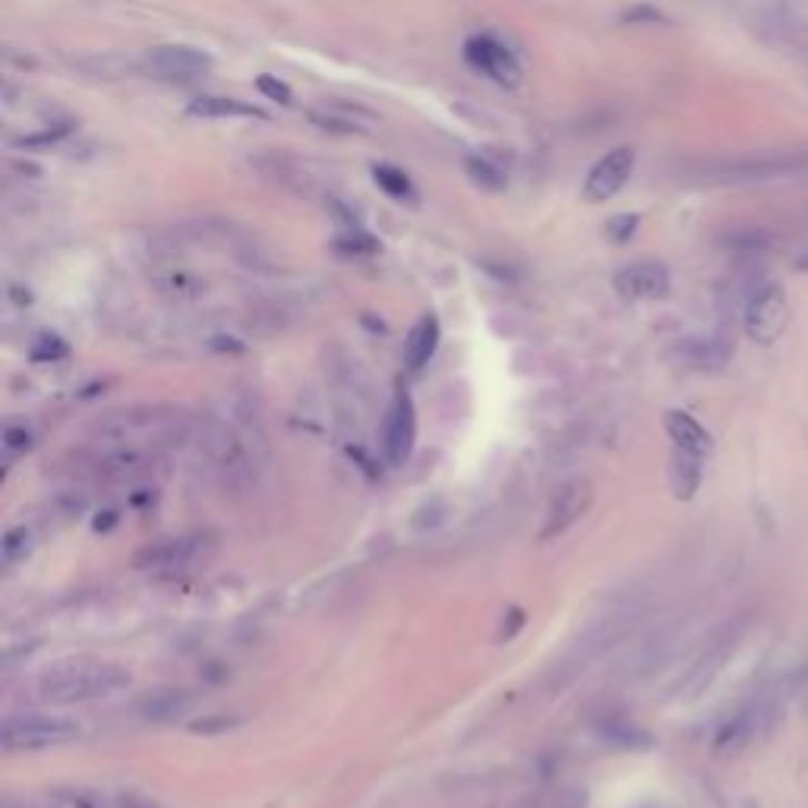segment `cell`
Here are the masks:
<instances>
[{"label":"cell","instance_id":"obj_23","mask_svg":"<svg viewBox=\"0 0 808 808\" xmlns=\"http://www.w3.org/2000/svg\"><path fill=\"white\" fill-rule=\"evenodd\" d=\"M603 732L610 736L616 746H622V749H648V746H651V736L638 730V727L629 724V720H612Z\"/></svg>","mask_w":808,"mask_h":808},{"label":"cell","instance_id":"obj_2","mask_svg":"<svg viewBox=\"0 0 808 808\" xmlns=\"http://www.w3.org/2000/svg\"><path fill=\"white\" fill-rule=\"evenodd\" d=\"M127 686H130V672L118 664L96 660V657H67L41 672L36 691L48 705H82V701L118 695Z\"/></svg>","mask_w":808,"mask_h":808},{"label":"cell","instance_id":"obj_17","mask_svg":"<svg viewBox=\"0 0 808 808\" xmlns=\"http://www.w3.org/2000/svg\"><path fill=\"white\" fill-rule=\"evenodd\" d=\"M190 118H206V120H231V118H266V111L250 104V101L228 99V96H199L190 101L187 108Z\"/></svg>","mask_w":808,"mask_h":808},{"label":"cell","instance_id":"obj_22","mask_svg":"<svg viewBox=\"0 0 808 808\" xmlns=\"http://www.w3.org/2000/svg\"><path fill=\"white\" fill-rule=\"evenodd\" d=\"M373 180L386 197L398 199V202H411V199H417V190L415 183H411V178H408L401 168H395V164H373Z\"/></svg>","mask_w":808,"mask_h":808},{"label":"cell","instance_id":"obj_30","mask_svg":"<svg viewBox=\"0 0 808 808\" xmlns=\"http://www.w3.org/2000/svg\"><path fill=\"white\" fill-rule=\"evenodd\" d=\"M3 439H7V449H13V452H22V449H29V446H32V436H29V430H17V427H10Z\"/></svg>","mask_w":808,"mask_h":808},{"label":"cell","instance_id":"obj_13","mask_svg":"<svg viewBox=\"0 0 808 808\" xmlns=\"http://www.w3.org/2000/svg\"><path fill=\"white\" fill-rule=\"evenodd\" d=\"M612 288L626 300H664L670 295V272L660 262H631L612 278Z\"/></svg>","mask_w":808,"mask_h":808},{"label":"cell","instance_id":"obj_16","mask_svg":"<svg viewBox=\"0 0 808 808\" xmlns=\"http://www.w3.org/2000/svg\"><path fill=\"white\" fill-rule=\"evenodd\" d=\"M439 338H442L439 319L433 313L420 316L415 326H411L408 338H405V363L411 370H423L433 360L436 348H439Z\"/></svg>","mask_w":808,"mask_h":808},{"label":"cell","instance_id":"obj_18","mask_svg":"<svg viewBox=\"0 0 808 808\" xmlns=\"http://www.w3.org/2000/svg\"><path fill=\"white\" fill-rule=\"evenodd\" d=\"M730 345L724 338H689L679 345V357L695 370H720L730 360Z\"/></svg>","mask_w":808,"mask_h":808},{"label":"cell","instance_id":"obj_31","mask_svg":"<svg viewBox=\"0 0 808 808\" xmlns=\"http://www.w3.org/2000/svg\"><path fill=\"white\" fill-rule=\"evenodd\" d=\"M796 269H802V272H808V253H802V257L796 259Z\"/></svg>","mask_w":808,"mask_h":808},{"label":"cell","instance_id":"obj_5","mask_svg":"<svg viewBox=\"0 0 808 808\" xmlns=\"http://www.w3.org/2000/svg\"><path fill=\"white\" fill-rule=\"evenodd\" d=\"M808 174V152H774V156L724 161L710 171L717 183H768V180Z\"/></svg>","mask_w":808,"mask_h":808},{"label":"cell","instance_id":"obj_11","mask_svg":"<svg viewBox=\"0 0 808 808\" xmlns=\"http://www.w3.org/2000/svg\"><path fill=\"white\" fill-rule=\"evenodd\" d=\"M142 67H146V73L164 79V82H193L202 73H209L212 58L190 44H158L146 54Z\"/></svg>","mask_w":808,"mask_h":808},{"label":"cell","instance_id":"obj_29","mask_svg":"<svg viewBox=\"0 0 808 808\" xmlns=\"http://www.w3.org/2000/svg\"><path fill=\"white\" fill-rule=\"evenodd\" d=\"M622 22H631V26H657V22H667L664 20V13L660 10H654L648 3H641V7H631L622 13Z\"/></svg>","mask_w":808,"mask_h":808},{"label":"cell","instance_id":"obj_3","mask_svg":"<svg viewBox=\"0 0 808 808\" xmlns=\"http://www.w3.org/2000/svg\"><path fill=\"white\" fill-rule=\"evenodd\" d=\"M199 452L212 465V471L221 477L225 487L231 490H247L253 483V458L247 452V442L240 439L235 427L221 423L216 417L202 420L197 427Z\"/></svg>","mask_w":808,"mask_h":808},{"label":"cell","instance_id":"obj_21","mask_svg":"<svg viewBox=\"0 0 808 808\" xmlns=\"http://www.w3.org/2000/svg\"><path fill=\"white\" fill-rule=\"evenodd\" d=\"M465 171H468V178L477 183V187H483V190H490V193H499V190H506L509 187V171L490 158L487 152H473V156L465 158Z\"/></svg>","mask_w":808,"mask_h":808},{"label":"cell","instance_id":"obj_24","mask_svg":"<svg viewBox=\"0 0 808 808\" xmlns=\"http://www.w3.org/2000/svg\"><path fill=\"white\" fill-rule=\"evenodd\" d=\"M29 540H32V537H29L26 528H13V531L7 533V537H3V562H7V566L20 562L22 556L29 552Z\"/></svg>","mask_w":808,"mask_h":808},{"label":"cell","instance_id":"obj_10","mask_svg":"<svg viewBox=\"0 0 808 808\" xmlns=\"http://www.w3.org/2000/svg\"><path fill=\"white\" fill-rule=\"evenodd\" d=\"M417 411L408 392H395L386 415H382V452L389 465H405L415 452Z\"/></svg>","mask_w":808,"mask_h":808},{"label":"cell","instance_id":"obj_4","mask_svg":"<svg viewBox=\"0 0 808 808\" xmlns=\"http://www.w3.org/2000/svg\"><path fill=\"white\" fill-rule=\"evenodd\" d=\"M77 736V724L58 714H20V717H7L0 727V742L7 751L58 749Z\"/></svg>","mask_w":808,"mask_h":808},{"label":"cell","instance_id":"obj_20","mask_svg":"<svg viewBox=\"0 0 808 808\" xmlns=\"http://www.w3.org/2000/svg\"><path fill=\"white\" fill-rule=\"evenodd\" d=\"M701 458L691 452H682V449H676L670 458V490L676 499H691V496L698 493V487H701Z\"/></svg>","mask_w":808,"mask_h":808},{"label":"cell","instance_id":"obj_14","mask_svg":"<svg viewBox=\"0 0 808 808\" xmlns=\"http://www.w3.org/2000/svg\"><path fill=\"white\" fill-rule=\"evenodd\" d=\"M193 708V695L180 689H156L146 691L137 698V710L142 720H152V724H171L187 717Z\"/></svg>","mask_w":808,"mask_h":808},{"label":"cell","instance_id":"obj_1","mask_svg":"<svg viewBox=\"0 0 808 808\" xmlns=\"http://www.w3.org/2000/svg\"><path fill=\"white\" fill-rule=\"evenodd\" d=\"M197 420L183 408L137 405V408H120V411L101 415L89 430V442H92V449L158 455L161 449L190 442L197 436Z\"/></svg>","mask_w":808,"mask_h":808},{"label":"cell","instance_id":"obj_15","mask_svg":"<svg viewBox=\"0 0 808 808\" xmlns=\"http://www.w3.org/2000/svg\"><path fill=\"white\" fill-rule=\"evenodd\" d=\"M664 430H667V436L672 439V446L682 449V452L708 458L710 449H714V439H710L708 430H705L695 417L686 415V411H667V417H664Z\"/></svg>","mask_w":808,"mask_h":808},{"label":"cell","instance_id":"obj_26","mask_svg":"<svg viewBox=\"0 0 808 808\" xmlns=\"http://www.w3.org/2000/svg\"><path fill=\"white\" fill-rule=\"evenodd\" d=\"M257 89L262 92V96H266V99L278 101V104H285V108H288V104H295V96H291V89H288V86H285V82H281L278 77H269V73H262V77L257 79Z\"/></svg>","mask_w":808,"mask_h":808},{"label":"cell","instance_id":"obj_27","mask_svg":"<svg viewBox=\"0 0 808 808\" xmlns=\"http://www.w3.org/2000/svg\"><path fill=\"white\" fill-rule=\"evenodd\" d=\"M237 724V717H202L199 724H190V730L199 732V736H212V732H228V730H235Z\"/></svg>","mask_w":808,"mask_h":808},{"label":"cell","instance_id":"obj_19","mask_svg":"<svg viewBox=\"0 0 808 808\" xmlns=\"http://www.w3.org/2000/svg\"><path fill=\"white\" fill-rule=\"evenodd\" d=\"M758 708H746V710H739L736 717H730L720 730H717V736H714V749L717 751H739V749H746L749 746L751 739H755V732H758Z\"/></svg>","mask_w":808,"mask_h":808},{"label":"cell","instance_id":"obj_28","mask_svg":"<svg viewBox=\"0 0 808 808\" xmlns=\"http://www.w3.org/2000/svg\"><path fill=\"white\" fill-rule=\"evenodd\" d=\"M67 355V345L60 341L58 336H41L32 348V357L36 360H58V357Z\"/></svg>","mask_w":808,"mask_h":808},{"label":"cell","instance_id":"obj_7","mask_svg":"<svg viewBox=\"0 0 808 808\" xmlns=\"http://www.w3.org/2000/svg\"><path fill=\"white\" fill-rule=\"evenodd\" d=\"M206 552V537L190 533V537H171V540H158L149 543L146 550L137 556L139 572L158 575V578H178V575L190 572Z\"/></svg>","mask_w":808,"mask_h":808},{"label":"cell","instance_id":"obj_12","mask_svg":"<svg viewBox=\"0 0 808 808\" xmlns=\"http://www.w3.org/2000/svg\"><path fill=\"white\" fill-rule=\"evenodd\" d=\"M631 171H635V152H631L629 146L612 149V152H607L588 171L585 187H581V197H585V202H591V206L607 202V199L616 197L629 183Z\"/></svg>","mask_w":808,"mask_h":808},{"label":"cell","instance_id":"obj_25","mask_svg":"<svg viewBox=\"0 0 808 808\" xmlns=\"http://www.w3.org/2000/svg\"><path fill=\"white\" fill-rule=\"evenodd\" d=\"M638 225H641V216H635V212H622V216H616L607 221V235H610V240H616V243H626V240L635 237Z\"/></svg>","mask_w":808,"mask_h":808},{"label":"cell","instance_id":"obj_8","mask_svg":"<svg viewBox=\"0 0 808 808\" xmlns=\"http://www.w3.org/2000/svg\"><path fill=\"white\" fill-rule=\"evenodd\" d=\"M465 58L473 70H480L487 79H493L502 89H515L521 82V63L515 58V51L499 41L490 32H480L465 41Z\"/></svg>","mask_w":808,"mask_h":808},{"label":"cell","instance_id":"obj_6","mask_svg":"<svg viewBox=\"0 0 808 808\" xmlns=\"http://www.w3.org/2000/svg\"><path fill=\"white\" fill-rule=\"evenodd\" d=\"M789 322V303L787 291L777 285V281H761L758 288H751L746 297V316H742V326H746V336L758 345H774L777 338L784 336Z\"/></svg>","mask_w":808,"mask_h":808},{"label":"cell","instance_id":"obj_9","mask_svg":"<svg viewBox=\"0 0 808 808\" xmlns=\"http://www.w3.org/2000/svg\"><path fill=\"white\" fill-rule=\"evenodd\" d=\"M593 506V487L588 477H575L566 480L556 493H552L547 515H543V528H540V540H552V537H562V533L575 528L588 509Z\"/></svg>","mask_w":808,"mask_h":808}]
</instances>
